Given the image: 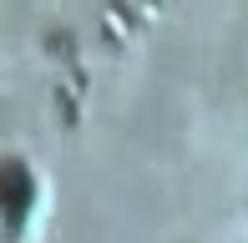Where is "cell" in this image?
<instances>
[{
  "label": "cell",
  "mask_w": 248,
  "mask_h": 243,
  "mask_svg": "<svg viewBox=\"0 0 248 243\" xmlns=\"http://www.w3.org/2000/svg\"><path fill=\"white\" fill-rule=\"evenodd\" d=\"M31 197H36L31 172L20 167L16 157H5V162H0V213H5V228H20V223H26Z\"/></svg>",
  "instance_id": "1"
}]
</instances>
